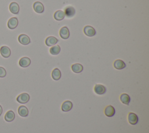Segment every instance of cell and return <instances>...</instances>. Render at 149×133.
I'll return each instance as SVG.
<instances>
[{"label": "cell", "instance_id": "6da1fadb", "mask_svg": "<svg viewBox=\"0 0 149 133\" xmlns=\"http://www.w3.org/2000/svg\"><path fill=\"white\" fill-rule=\"evenodd\" d=\"M29 100L30 96L28 93H24L19 95L16 98V101L21 104H25L28 103L29 101Z\"/></svg>", "mask_w": 149, "mask_h": 133}, {"label": "cell", "instance_id": "7a4b0ae2", "mask_svg": "<svg viewBox=\"0 0 149 133\" xmlns=\"http://www.w3.org/2000/svg\"><path fill=\"white\" fill-rule=\"evenodd\" d=\"M84 33L89 37H93L96 34V30L94 28L90 26H86L83 29Z\"/></svg>", "mask_w": 149, "mask_h": 133}, {"label": "cell", "instance_id": "3957f363", "mask_svg": "<svg viewBox=\"0 0 149 133\" xmlns=\"http://www.w3.org/2000/svg\"><path fill=\"white\" fill-rule=\"evenodd\" d=\"M18 40L19 43L23 45H28L30 43V39L28 36L22 34L18 37Z\"/></svg>", "mask_w": 149, "mask_h": 133}, {"label": "cell", "instance_id": "277c9868", "mask_svg": "<svg viewBox=\"0 0 149 133\" xmlns=\"http://www.w3.org/2000/svg\"><path fill=\"white\" fill-rule=\"evenodd\" d=\"M60 35L63 39H67L70 38V32L69 29L66 26L62 27L60 30Z\"/></svg>", "mask_w": 149, "mask_h": 133}, {"label": "cell", "instance_id": "5b68a950", "mask_svg": "<svg viewBox=\"0 0 149 133\" xmlns=\"http://www.w3.org/2000/svg\"><path fill=\"white\" fill-rule=\"evenodd\" d=\"M18 25V20L16 17L10 18L8 22V27L10 29H14Z\"/></svg>", "mask_w": 149, "mask_h": 133}, {"label": "cell", "instance_id": "8992f818", "mask_svg": "<svg viewBox=\"0 0 149 133\" xmlns=\"http://www.w3.org/2000/svg\"><path fill=\"white\" fill-rule=\"evenodd\" d=\"M33 9L37 14H41L44 12V7L43 4L40 2H36L33 4Z\"/></svg>", "mask_w": 149, "mask_h": 133}, {"label": "cell", "instance_id": "52a82bcc", "mask_svg": "<svg viewBox=\"0 0 149 133\" xmlns=\"http://www.w3.org/2000/svg\"><path fill=\"white\" fill-rule=\"evenodd\" d=\"M31 60L28 57H23L19 60V66L23 68H26L30 65Z\"/></svg>", "mask_w": 149, "mask_h": 133}, {"label": "cell", "instance_id": "ba28073f", "mask_svg": "<svg viewBox=\"0 0 149 133\" xmlns=\"http://www.w3.org/2000/svg\"><path fill=\"white\" fill-rule=\"evenodd\" d=\"M139 120V118L137 116L133 113H129L128 115V121L129 123L132 125H135L137 123Z\"/></svg>", "mask_w": 149, "mask_h": 133}, {"label": "cell", "instance_id": "9c48e42d", "mask_svg": "<svg viewBox=\"0 0 149 133\" xmlns=\"http://www.w3.org/2000/svg\"><path fill=\"white\" fill-rule=\"evenodd\" d=\"M73 107L72 103L70 101H66L64 102L61 107V109L63 112H69L70 111Z\"/></svg>", "mask_w": 149, "mask_h": 133}, {"label": "cell", "instance_id": "30bf717a", "mask_svg": "<svg viewBox=\"0 0 149 133\" xmlns=\"http://www.w3.org/2000/svg\"><path fill=\"white\" fill-rule=\"evenodd\" d=\"M0 53L1 56L4 58H8L11 54V50L7 46H3L0 49Z\"/></svg>", "mask_w": 149, "mask_h": 133}, {"label": "cell", "instance_id": "8fae6325", "mask_svg": "<svg viewBox=\"0 0 149 133\" xmlns=\"http://www.w3.org/2000/svg\"><path fill=\"white\" fill-rule=\"evenodd\" d=\"M9 10L11 13L14 14H18L19 12V6L15 2L11 3L9 5Z\"/></svg>", "mask_w": 149, "mask_h": 133}, {"label": "cell", "instance_id": "7c38bea8", "mask_svg": "<svg viewBox=\"0 0 149 133\" xmlns=\"http://www.w3.org/2000/svg\"><path fill=\"white\" fill-rule=\"evenodd\" d=\"M65 15L68 18L73 17L75 14V9L72 7H68L65 9Z\"/></svg>", "mask_w": 149, "mask_h": 133}, {"label": "cell", "instance_id": "4fadbf2b", "mask_svg": "<svg viewBox=\"0 0 149 133\" xmlns=\"http://www.w3.org/2000/svg\"><path fill=\"white\" fill-rule=\"evenodd\" d=\"M104 113L107 117H112L116 113V110L113 106L110 105L106 107Z\"/></svg>", "mask_w": 149, "mask_h": 133}, {"label": "cell", "instance_id": "5bb4252c", "mask_svg": "<svg viewBox=\"0 0 149 133\" xmlns=\"http://www.w3.org/2000/svg\"><path fill=\"white\" fill-rule=\"evenodd\" d=\"M58 42V40L54 36H49L45 40V44L47 46H53Z\"/></svg>", "mask_w": 149, "mask_h": 133}, {"label": "cell", "instance_id": "9a60e30c", "mask_svg": "<svg viewBox=\"0 0 149 133\" xmlns=\"http://www.w3.org/2000/svg\"><path fill=\"white\" fill-rule=\"evenodd\" d=\"M94 89H95V92L98 95H102L105 93L106 92V88L104 86L100 84L96 85Z\"/></svg>", "mask_w": 149, "mask_h": 133}, {"label": "cell", "instance_id": "2e32d148", "mask_svg": "<svg viewBox=\"0 0 149 133\" xmlns=\"http://www.w3.org/2000/svg\"><path fill=\"white\" fill-rule=\"evenodd\" d=\"M18 113L22 117H27L29 114L28 108L25 106H20L18 108Z\"/></svg>", "mask_w": 149, "mask_h": 133}, {"label": "cell", "instance_id": "e0dca14e", "mask_svg": "<svg viewBox=\"0 0 149 133\" xmlns=\"http://www.w3.org/2000/svg\"><path fill=\"white\" fill-rule=\"evenodd\" d=\"M15 114L14 112L12 111L7 112L5 115V120L7 122H11L15 119Z\"/></svg>", "mask_w": 149, "mask_h": 133}, {"label": "cell", "instance_id": "ac0fdd59", "mask_svg": "<svg viewBox=\"0 0 149 133\" xmlns=\"http://www.w3.org/2000/svg\"><path fill=\"white\" fill-rule=\"evenodd\" d=\"M114 66L117 69H122L126 67V64L121 60H117L114 63Z\"/></svg>", "mask_w": 149, "mask_h": 133}, {"label": "cell", "instance_id": "d6986e66", "mask_svg": "<svg viewBox=\"0 0 149 133\" xmlns=\"http://www.w3.org/2000/svg\"><path fill=\"white\" fill-rule=\"evenodd\" d=\"M51 75H52V78L55 81L59 80L61 77V71L58 68H55L52 72Z\"/></svg>", "mask_w": 149, "mask_h": 133}, {"label": "cell", "instance_id": "ffe728a7", "mask_svg": "<svg viewBox=\"0 0 149 133\" xmlns=\"http://www.w3.org/2000/svg\"><path fill=\"white\" fill-rule=\"evenodd\" d=\"M65 17V15L64 12H63L62 11H60V10L56 11L54 15V19L56 21H62L64 19Z\"/></svg>", "mask_w": 149, "mask_h": 133}, {"label": "cell", "instance_id": "44dd1931", "mask_svg": "<svg viewBox=\"0 0 149 133\" xmlns=\"http://www.w3.org/2000/svg\"><path fill=\"white\" fill-rule=\"evenodd\" d=\"M120 100L123 104L128 105L131 101V98L128 94L123 93L120 96Z\"/></svg>", "mask_w": 149, "mask_h": 133}, {"label": "cell", "instance_id": "7402d4cb", "mask_svg": "<svg viewBox=\"0 0 149 133\" xmlns=\"http://www.w3.org/2000/svg\"><path fill=\"white\" fill-rule=\"evenodd\" d=\"M72 70L75 72V73H80V72H82L83 69V67L82 65H81V64H74L71 67Z\"/></svg>", "mask_w": 149, "mask_h": 133}, {"label": "cell", "instance_id": "603a6c76", "mask_svg": "<svg viewBox=\"0 0 149 133\" xmlns=\"http://www.w3.org/2000/svg\"><path fill=\"white\" fill-rule=\"evenodd\" d=\"M61 51V47L59 45L53 46L50 49V52L53 55H58Z\"/></svg>", "mask_w": 149, "mask_h": 133}, {"label": "cell", "instance_id": "cb8c5ba5", "mask_svg": "<svg viewBox=\"0 0 149 133\" xmlns=\"http://www.w3.org/2000/svg\"><path fill=\"white\" fill-rule=\"evenodd\" d=\"M7 75V71L5 69L0 67V78H4Z\"/></svg>", "mask_w": 149, "mask_h": 133}, {"label": "cell", "instance_id": "d4e9b609", "mask_svg": "<svg viewBox=\"0 0 149 133\" xmlns=\"http://www.w3.org/2000/svg\"><path fill=\"white\" fill-rule=\"evenodd\" d=\"M3 107H2V106L1 105H0V116H1L3 114Z\"/></svg>", "mask_w": 149, "mask_h": 133}]
</instances>
